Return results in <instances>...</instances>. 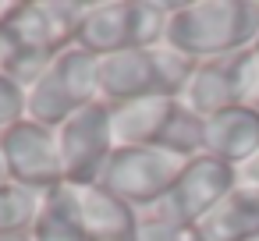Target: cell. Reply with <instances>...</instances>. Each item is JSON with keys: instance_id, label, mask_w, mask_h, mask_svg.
<instances>
[{"instance_id": "6da1fadb", "label": "cell", "mask_w": 259, "mask_h": 241, "mask_svg": "<svg viewBox=\"0 0 259 241\" xmlns=\"http://www.w3.org/2000/svg\"><path fill=\"white\" fill-rule=\"evenodd\" d=\"M259 39V0H199L174 4L163 43L181 57L206 64L252 50Z\"/></svg>"}, {"instance_id": "7a4b0ae2", "label": "cell", "mask_w": 259, "mask_h": 241, "mask_svg": "<svg viewBox=\"0 0 259 241\" xmlns=\"http://www.w3.org/2000/svg\"><path fill=\"white\" fill-rule=\"evenodd\" d=\"M192 71L195 61L181 57L167 43L100 57V103L121 107L135 100H181Z\"/></svg>"}, {"instance_id": "3957f363", "label": "cell", "mask_w": 259, "mask_h": 241, "mask_svg": "<svg viewBox=\"0 0 259 241\" xmlns=\"http://www.w3.org/2000/svg\"><path fill=\"white\" fill-rule=\"evenodd\" d=\"M202 128L206 121L181 100H135L110 107L114 146H142L192 160L202 153Z\"/></svg>"}, {"instance_id": "277c9868", "label": "cell", "mask_w": 259, "mask_h": 241, "mask_svg": "<svg viewBox=\"0 0 259 241\" xmlns=\"http://www.w3.org/2000/svg\"><path fill=\"white\" fill-rule=\"evenodd\" d=\"M89 103H100V57L82 46L61 50L54 64L25 89V117L54 131Z\"/></svg>"}, {"instance_id": "5b68a950", "label": "cell", "mask_w": 259, "mask_h": 241, "mask_svg": "<svg viewBox=\"0 0 259 241\" xmlns=\"http://www.w3.org/2000/svg\"><path fill=\"white\" fill-rule=\"evenodd\" d=\"M174 4H132V0H117V4H89L82 29L75 36V46L89 50L93 57H114L124 50H146L160 46L167 36Z\"/></svg>"}, {"instance_id": "8992f818", "label": "cell", "mask_w": 259, "mask_h": 241, "mask_svg": "<svg viewBox=\"0 0 259 241\" xmlns=\"http://www.w3.org/2000/svg\"><path fill=\"white\" fill-rule=\"evenodd\" d=\"M188 160L160 153V149H142V146H114L103 174H100V188H107L110 195H117L124 206H132L139 216L156 209L160 199L170 191V184L178 181V174L185 170Z\"/></svg>"}, {"instance_id": "52a82bcc", "label": "cell", "mask_w": 259, "mask_h": 241, "mask_svg": "<svg viewBox=\"0 0 259 241\" xmlns=\"http://www.w3.org/2000/svg\"><path fill=\"white\" fill-rule=\"evenodd\" d=\"M238 184L234 167H227L224 160L199 153L185 163V170L178 174V181L170 184V191L160 199L156 209L142 213V216H160V220H174V223H192L199 227L220 202L224 195Z\"/></svg>"}, {"instance_id": "ba28073f", "label": "cell", "mask_w": 259, "mask_h": 241, "mask_svg": "<svg viewBox=\"0 0 259 241\" xmlns=\"http://www.w3.org/2000/svg\"><path fill=\"white\" fill-rule=\"evenodd\" d=\"M57 153H61L64 184H96L110 153H114L110 107L89 103L85 110L68 117L57 128Z\"/></svg>"}, {"instance_id": "9c48e42d", "label": "cell", "mask_w": 259, "mask_h": 241, "mask_svg": "<svg viewBox=\"0 0 259 241\" xmlns=\"http://www.w3.org/2000/svg\"><path fill=\"white\" fill-rule=\"evenodd\" d=\"M0 153H4L11 184H22L29 191H39V195L64 184L57 131L47 128V124H36V121L22 117L15 128H8L0 135Z\"/></svg>"}, {"instance_id": "30bf717a", "label": "cell", "mask_w": 259, "mask_h": 241, "mask_svg": "<svg viewBox=\"0 0 259 241\" xmlns=\"http://www.w3.org/2000/svg\"><path fill=\"white\" fill-rule=\"evenodd\" d=\"M181 103L199 114L202 121L227 110V107H245V75H241V54L238 57H224V61H206V64H195L185 92H181Z\"/></svg>"}, {"instance_id": "8fae6325", "label": "cell", "mask_w": 259, "mask_h": 241, "mask_svg": "<svg viewBox=\"0 0 259 241\" xmlns=\"http://www.w3.org/2000/svg\"><path fill=\"white\" fill-rule=\"evenodd\" d=\"M202 153L224 160L227 167H245L259 156V110L255 107H227L206 117L202 128Z\"/></svg>"}, {"instance_id": "7c38bea8", "label": "cell", "mask_w": 259, "mask_h": 241, "mask_svg": "<svg viewBox=\"0 0 259 241\" xmlns=\"http://www.w3.org/2000/svg\"><path fill=\"white\" fill-rule=\"evenodd\" d=\"M71 195V206L82 220V230L89 241H110V237H132L139 227V213L124 206L117 195H110L100 184H64Z\"/></svg>"}, {"instance_id": "4fadbf2b", "label": "cell", "mask_w": 259, "mask_h": 241, "mask_svg": "<svg viewBox=\"0 0 259 241\" xmlns=\"http://www.w3.org/2000/svg\"><path fill=\"white\" fill-rule=\"evenodd\" d=\"M206 241H255L259 237V184H234L224 202L199 223Z\"/></svg>"}, {"instance_id": "5bb4252c", "label": "cell", "mask_w": 259, "mask_h": 241, "mask_svg": "<svg viewBox=\"0 0 259 241\" xmlns=\"http://www.w3.org/2000/svg\"><path fill=\"white\" fill-rule=\"evenodd\" d=\"M32 241H89L85 230H82V220L71 206V195L68 188H54L43 195L39 202V213H36V223L29 230Z\"/></svg>"}, {"instance_id": "9a60e30c", "label": "cell", "mask_w": 259, "mask_h": 241, "mask_svg": "<svg viewBox=\"0 0 259 241\" xmlns=\"http://www.w3.org/2000/svg\"><path fill=\"white\" fill-rule=\"evenodd\" d=\"M39 202H43L39 191H29L22 184H11V181L0 184V237H8V234H29L32 223H36Z\"/></svg>"}, {"instance_id": "2e32d148", "label": "cell", "mask_w": 259, "mask_h": 241, "mask_svg": "<svg viewBox=\"0 0 259 241\" xmlns=\"http://www.w3.org/2000/svg\"><path fill=\"white\" fill-rule=\"evenodd\" d=\"M135 241H206V237L192 223H174V220H160V216H139Z\"/></svg>"}, {"instance_id": "e0dca14e", "label": "cell", "mask_w": 259, "mask_h": 241, "mask_svg": "<svg viewBox=\"0 0 259 241\" xmlns=\"http://www.w3.org/2000/svg\"><path fill=\"white\" fill-rule=\"evenodd\" d=\"M25 117V89L0 75V135Z\"/></svg>"}, {"instance_id": "ac0fdd59", "label": "cell", "mask_w": 259, "mask_h": 241, "mask_svg": "<svg viewBox=\"0 0 259 241\" xmlns=\"http://www.w3.org/2000/svg\"><path fill=\"white\" fill-rule=\"evenodd\" d=\"M241 75H245V107L259 110V39L252 43V50L241 54Z\"/></svg>"}, {"instance_id": "d6986e66", "label": "cell", "mask_w": 259, "mask_h": 241, "mask_svg": "<svg viewBox=\"0 0 259 241\" xmlns=\"http://www.w3.org/2000/svg\"><path fill=\"white\" fill-rule=\"evenodd\" d=\"M234 174H238V184H259V156H255L252 163H245V167H238Z\"/></svg>"}, {"instance_id": "ffe728a7", "label": "cell", "mask_w": 259, "mask_h": 241, "mask_svg": "<svg viewBox=\"0 0 259 241\" xmlns=\"http://www.w3.org/2000/svg\"><path fill=\"white\" fill-rule=\"evenodd\" d=\"M18 8H22V0H0V29L18 15Z\"/></svg>"}, {"instance_id": "44dd1931", "label": "cell", "mask_w": 259, "mask_h": 241, "mask_svg": "<svg viewBox=\"0 0 259 241\" xmlns=\"http://www.w3.org/2000/svg\"><path fill=\"white\" fill-rule=\"evenodd\" d=\"M0 184H8V163H4V153H0Z\"/></svg>"}, {"instance_id": "7402d4cb", "label": "cell", "mask_w": 259, "mask_h": 241, "mask_svg": "<svg viewBox=\"0 0 259 241\" xmlns=\"http://www.w3.org/2000/svg\"><path fill=\"white\" fill-rule=\"evenodd\" d=\"M0 241H32L29 234H8V237H0Z\"/></svg>"}, {"instance_id": "603a6c76", "label": "cell", "mask_w": 259, "mask_h": 241, "mask_svg": "<svg viewBox=\"0 0 259 241\" xmlns=\"http://www.w3.org/2000/svg\"><path fill=\"white\" fill-rule=\"evenodd\" d=\"M110 241H135V234H132V237H110Z\"/></svg>"}, {"instance_id": "cb8c5ba5", "label": "cell", "mask_w": 259, "mask_h": 241, "mask_svg": "<svg viewBox=\"0 0 259 241\" xmlns=\"http://www.w3.org/2000/svg\"><path fill=\"white\" fill-rule=\"evenodd\" d=\"M0 43H4V36H0Z\"/></svg>"}]
</instances>
